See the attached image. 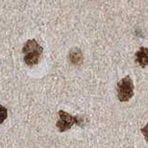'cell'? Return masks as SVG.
Returning a JSON list of instances; mask_svg holds the SVG:
<instances>
[{
    "mask_svg": "<svg viewBox=\"0 0 148 148\" xmlns=\"http://www.w3.org/2000/svg\"><path fill=\"white\" fill-rule=\"evenodd\" d=\"M42 51V47L35 38L27 40L22 48V53L24 54V58H23L24 63L28 66H36L38 63Z\"/></svg>",
    "mask_w": 148,
    "mask_h": 148,
    "instance_id": "cell-1",
    "label": "cell"
},
{
    "mask_svg": "<svg viewBox=\"0 0 148 148\" xmlns=\"http://www.w3.org/2000/svg\"><path fill=\"white\" fill-rule=\"evenodd\" d=\"M134 83L130 76H126L117 83V98L121 102H127L134 95Z\"/></svg>",
    "mask_w": 148,
    "mask_h": 148,
    "instance_id": "cell-3",
    "label": "cell"
},
{
    "mask_svg": "<svg viewBox=\"0 0 148 148\" xmlns=\"http://www.w3.org/2000/svg\"><path fill=\"white\" fill-rule=\"evenodd\" d=\"M2 112H3V119H2V122L4 121V119L6 118V109L4 107H2Z\"/></svg>",
    "mask_w": 148,
    "mask_h": 148,
    "instance_id": "cell-7",
    "label": "cell"
},
{
    "mask_svg": "<svg viewBox=\"0 0 148 148\" xmlns=\"http://www.w3.org/2000/svg\"><path fill=\"white\" fill-rule=\"evenodd\" d=\"M136 62L141 67H145L148 66V48L141 46L138 51L136 52Z\"/></svg>",
    "mask_w": 148,
    "mask_h": 148,
    "instance_id": "cell-4",
    "label": "cell"
},
{
    "mask_svg": "<svg viewBox=\"0 0 148 148\" xmlns=\"http://www.w3.org/2000/svg\"><path fill=\"white\" fill-rule=\"evenodd\" d=\"M69 62L74 66H79L83 63V53L79 48L74 47L70 50L69 54Z\"/></svg>",
    "mask_w": 148,
    "mask_h": 148,
    "instance_id": "cell-5",
    "label": "cell"
},
{
    "mask_svg": "<svg viewBox=\"0 0 148 148\" xmlns=\"http://www.w3.org/2000/svg\"><path fill=\"white\" fill-rule=\"evenodd\" d=\"M59 119L56 123V126L59 129V131L61 133L66 132L67 130H69L73 126V124H77L79 126H84L86 123V117L85 116H80V115H76L73 116L69 112L64 111H59Z\"/></svg>",
    "mask_w": 148,
    "mask_h": 148,
    "instance_id": "cell-2",
    "label": "cell"
},
{
    "mask_svg": "<svg viewBox=\"0 0 148 148\" xmlns=\"http://www.w3.org/2000/svg\"><path fill=\"white\" fill-rule=\"evenodd\" d=\"M140 131H141V133H143V135L144 136V138H145L146 141H148V123L144 127L141 128Z\"/></svg>",
    "mask_w": 148,
    "mask_h": 148,
    "instance_id": "cell-6",
    "label": "cell"
}]
</instances>
